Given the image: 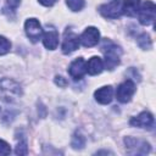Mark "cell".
<instances>
[{"label":"cell","instance_id":"obj_15","mask_svg":"<svg viewBox=\"0 0 156 156\" xmlns=\"http://www.w3.org/2000/svg\"><path fill=\"white\" fill-rule=\"evenodd\" d=\"M140 7V0H124L123 1V15H127L129 17L136 16Z\"/></svg>","mask_w":156,"mask_h":156},{"label":"cell","instance_id":"obj_14","mask_svg":"<svg viewBox=\"0 0 156 156\" xmlns=\"http://www.w3.org/2000/svg\"><path fill=\"white\" fill-rule=\"evenodd\" d=\"M102 69H104V61L99 56H93L87 62V72L90 76L99 74V73H101Z\"/></svg>","mask_w":156,"mask_h":156},{"label":"cell","instance_id":"obj_21","mask_svg":"<svg viewBox=\"0 0 156 156\" xmlns=\"http://www.w3.org/2000/svg\"><path fill=\"white\" fill-rule=\"evenodd\" d=\"M11 49V43L9 39H6L5 37L0 35V55H5L10 51Z\"/></svg>","mask_w":156,"mask_h":156},{"label":"cell","instance_id":"obj_18","mask_svg":"<svg viewBox=\"0 0 156 156\" xmlns=\"http://www.w3.org/2000/svg\"><path fill=\"white\" fill-rule=\"evenodd\" d=\"M71 145L73 149H82L84 145H85V139L82 134L79 133H74L73 136H72V141H71Z\"/></svg>","mask_w":156,"mask_h":156},{"label":"cell","instance_id":"obj_12","mask_svg":"<svg viewBox=\"0 0 156 156\" xmlns=\"http://www.w3.org/2000/svg\"><path fill=\"white\" fill-rule=\"evenodd\" d=\"M129 123H130V126H133V127L151 129L152 126H154V116H152L150 112L144 111V112L139 113L138 116L133 117V118L129 121Z\"/></svg>","mask_w":156,"mask_h":156},{"label":"cell","instance_id":"obj_4","mask_svg":"<svg viewBox=\"0 0 156 156\" xmlns=\"http://www.w3.org/2000/svg\"><path fill=\"white\" fill-rule=\"evenodd\" d=\"M124 144L127 145L128 152L132 155H145L150 151V144L146 140L133 138V136H126Z\"/></svg>","mask_w":156,"mask_h":156},{"label":"cell","instance_id":"obj_20","mask_svg":"<svg viewBox=\"0 0 156 156\" xmlns=\"http://www.w3.org/2000/svg\"><path fill=\"white\" fill-rule=\"evenodd\" d=\"M66 4L72 11H80L84 7V0H66Z\"/></svg>","mask_w":156,"mask_h":156},{"label":"cell","instance_id":"obj_11","mask_svg":"<svg viewBox=\"0 0 156 156\" xmlns=\"http://www.w3.org/2000/svg\"><path fill=\"white\" fill-rule=\"evenodd\" d=\"M68 73L69 76L76 79V80H79L83 78V76L87 73V62L82 58V57H78L76 58L68 67Z\"/></svg>","mask_w":156,"mask_h":156},{"label":"cell","instance_id":"obj_3","mask_svg":"<svg viewBox=\"0 0 156 156\" xmlns=\"http://www.w3.org/2000/svg\"><path fill=\"white\" fill-rule=\"evenodd\" d=\"M123 1L124 0H111L110 2H106L104 5H101L99 7L100 13L105 17V18H118L123 15Z\"/></svg>","mask_w":156,"mask_h":156},{"label":"cell","instance_id":"obj_5","mask_svg":"<svg viewBox=\"0 0 156 156\" xmlns=\"http://www.w3.org/2000/svg\"><path fill=\"white\" fill-rule=\"evenodd\" d=\"M155 10L156 6L152 1L146 0L143 5H140L138 15H139V22L143 26H150L155 21Z\"/></svg>","mask_w":156,"mask_h":156},{"label":"cell","instance_id":"obj_10","mask_svg":"<svg viewBox=\"0 0 156 156\" xmlns=\"http://www.w3.org/2000/svg\"><path fill=\"white\" fill-rule=\"evenodd\" d=\"M43 44L49 50H55L58 45V33L52 26H46L43 35Z\"/></svg>","mask_w":156,"mask_h":156},{"label":"cell","instance_id":"obj_24","mask_svg":"<svg viewBox=\"0 0 156 156\" xmlns=\"http://www.w3.org/2000/svg\"><path fill=\"white\" fill-rule=\"evenodd\" d=\"M39 2L44 6H52L56 2V0H39Z\"/></svg>","mask_w":156,"mask_h":156},{"label":"cell","instance_id":"obj_9","mask_svg":"<svg viewBox=\"0 0 156 156\" xmlns=\"http://www.w3.org/2000/svg\"><path fill=\"white\" fill-rule=\"evenodd\" d=\"M80 43L85 46V48H91L95 46L99 40H100V32L98 28L95 27H88L80 35L79 38Z\"/></svg>","mask_w":156,"mask_h":156},{"label":"cell","instance_id":"obj_2","mask_svg":"<svg viewBox=\"0 0 156 156\" xmlns=\"http://www.w3.org/2000/svg\"><path fill=\"white\" fill-rule=\"evenodd\" d=\"M22 95L20 84L11 78L0 79V98L5 102H13Z\"/></svg>","mask_w":156,"mask_h":156},{"label":"cell","instance_id":"obj_16","mask_svg":"<svg viewBox=\"0 0 156 156\" xmlns=\"http://www.w3.org/2000/svg\"><path fill=\"white\" fill-rule=\"evenodd\" d=\"M20 4L21 0H5V4L2 6V13H5L9 17H13Z\"/></svg>","mask_w":156,"mask_h":156},{"label":"cell","instance_id":"obj_22","mask_svg":"<svg viewBox=\"0 0 156 156\" xmlns=\"http://www.w3.org/2000/svg\"><path fill=\"white\" fill-rule=\"evenodd\" d=\"M10 152H11L10 145L5 140L0 139V155H9Z\"/></svg>","mask_w":156,"mask_h":156},{"label":"cell","instance_id":"obj_8","mask_svg":"<svg viewBox=\"0 0 156 156\" xmlns=\"http://www.w3.org/2000/svg\"><path fill=\"white\" fill-rule=\"evenodd\" d=\"M79 44H80L79 37L76 33H73L72 30H66L63 41H62V52L68 55V54L73 52L74 50H77L79 48Z\"/></svg>","mask_w":156,"mask_h":156},{"label":"cell","instance_id":"obj_7","mask_svg":"<svg viewBox=\"0 0 156 156\" xmlns=\"http://www.w3.org/2000/svg\"><path fill=\"white\" fill-rule=\"evenodd\" d=\"M24 30H26L27 37L33 43H37L41 38V35H43L41 26H40L39 21L35 20V18H28L26 21V23H24Z\"/></svg>","mask_w":156,"mask_h":156},{"label":"cell","instance_id":"obj_1","mask_svg":"<svg viewBox=\"0 0 156 156\" xmlns=\"http://www.w3.org/2000/svg\"><path fill=\"white\" fill-rule=\"evenodd\" d=\"M101 51L105 56V66L107 69L112 71L116 66L119 65L121 56H122V49L110 39H104L101 43Z\"/></svg>","mask_w":156,"mask_h":156},{"label":"cell","instance_id":"obj_19","mask_svg":"<svg viewBox=\"0 0 156 156\" xmlns=\"http://www.w3.org/2000/svg\"><path fill=\"white\" fill-rule=\"evenodd\" d=\"M15 154H16V155H27V154H28L27 141H26L24 138H22V139L18 141V144H17V146H16V149H15Z\"/></svg>","mask_w":156,"mask_h":156},{"label":"cell","instance_id":"obj_13","mask_svg":"<svg viewBox=\"0 0 156 156\" xmlns=\"http://www.w3.org/2000/svg\"><path fill=\"white\" fill-rule=\"evenodd\" d=\"M94 96H95V100L99 102V104H102V105H107L112 101L113 99V89L111 85H107V87H102L100 89H98L95 93H94Z\"/></svg>","mask_w":156,"mask_h":156},{"label":"cell","instance_id":"obj_17","mask_svg":"<svg viewBox=\"0 0 156 156\" xmlns=\"http://www.w3.org/2000/svg\"><path fill=\"white\" fill-rule=\"evenodd\" d=\"M136 43H138V45H139L141 49H144V50H149V49H151V46H152L151 39H150L149 34H146V33H141V34L136 38Z\"/></svg>","mask_w":156,"mask_h":156},{"label":"cell","instance_id":"obj_23","mask_svg":"<svg viewBox=\"0 0 156 156\" xmlns=\"http://www.w3.org/2000/svg\"><path fill=\"white\" fill-rule=\"evenodd\" d=\"M55 83H56L58 87H62V88L68 84V82L66 80V78H63V77H61V76H56V77H55Z\"/></svg>","mask_w":156,"mask_h":156},{"label":"cell","instance_id":"obj_6","mask_svg":"<svg viewBox=\"0 0 156 156\" xmlns=\"http://www.w3.org/2000/svg\"><path fill=\"white\" fill-rule=\"evenodd\" d=\"M135 93V84L132 79H127L124 80L123 83H121L117 88V91H116V98L119 102L122 104H126L128 101H130L132 96L134 95Z\"/></svg>","mask_w":156,"mask_h":156}]
</instances>
